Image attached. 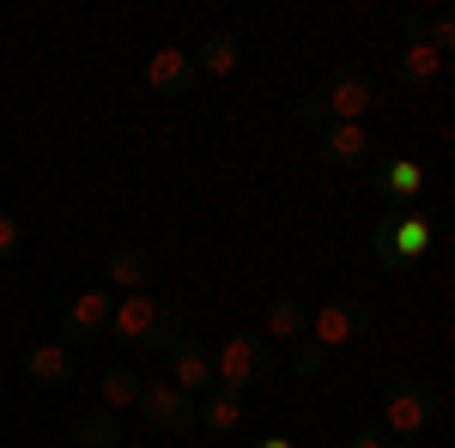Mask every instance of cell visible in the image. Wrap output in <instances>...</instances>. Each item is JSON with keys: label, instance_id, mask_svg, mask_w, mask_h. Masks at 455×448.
Segmentation results:
<instances>
[{"label": "cell", "instance_id": "cell-22", "mask_svg": "<svg viewBox=\"0 0 455 448\" xmlns=\"http://www.w3.org/2000/svg\"><path fill=\"white\" fill-rule=\"evenodd\" d=\"M322 364H328V351H322V345H310V340H298V358H291V370H298V376H315Z\"/></svg>", "mask_w": 455, "mask_h": 448}, {"label": "cell", "instance_id": "cell-12", "mask_svg": "<svg viewBox=\"0 0 455 448\" xmlns=\"http://www.w3.org/2000/svg\"><path fill=\"white\" fill-rule=\"evenodd\" d=\"M164 358H171V376H164V381H171V388H182L188 400L212 388V351H207V345H195V340H176L171 351H164Z\"/></svg>", "mask_w": 455, "mask_h": 448}, {"label": "cell", "instance_id": "cell-15", "mask_svg": "<svg viewBox=\"0 0 455 448\" xmlns=\"http://www.w3.org/2000/svg\"><path fill=\"white\" fill-rule=\"evenodd\" d=\"M188 55H195V73L231 79V73H237V61H243V43H237L231 31H212L207 43H201V49H188Z\"/></svg>", "mask_w": 455, "mask_h": 448}, {"label": "cell", "instance_id": "cell-2", "mask_svg": "<svg viewBox=\"0 0 455 448\" xmlns=\"http://www.w3.org/2000/svg\"><path fill=\"white\" fill-rule=\"evenodd\" d=\"M182 310L164 303V297H152V291H134V297H122L116 310H109V334L116 340H128L140 358H164L176 340H182Z\"/></svg>", "mask_w": 455, "mask_h": 448}, {"label": "cell", "instance_id": "cell-4", "mask_svg": "<svg viewBox=\"0 0 455 448\" xmlns=\"http://www.w3.org/2000/svg\"><path fill=\"white\" fill-rule=\"evenodd\" d=\"M274 370H280L274 340H261V334H231V340L219 345V358H212V388H231V394L267 388Z\"/></svg>", "mask_w": 455, "mask_h": 448}, {"label": "cell", "instance_id": "cell-16", "mask_svg": "<svg viewBox=\"0 0 455 448\" xmlns=\"http://www.w3.org/2000/svg\"><path fill=\"white\" fill-rule=\"evenodd\" d=\"M146 273H152V267H146V255L134 248V242H122V248H109V255H104L109 291H128V297H134V291H146Z\"/></svg>", "mask_w": 455, "mask_h": 448}, {"label": "cell", "instance_id": "cell-26", "mask_svg": "<svg viewBox=\"0 0 455 448\" xmlns=\"http://www.w3.org/2000/svg\"><path fill=\"white\" fill-rule=\"evenodd\" d=\"M395 448H419V443H395Z\"/></svg>", "mask_w": 455, "mask_h": 448}, {"label": "cell", "instance_id": "cell-7", "mask_svg": "<svg viewBox=\"0 0 455 448\" xmlns=\"http://www.w3.org/2000/svg\"><path fill=\"white\" fill-rule=\"evenodd\" d=\"M140 418L152 424V436H188L195 430V400L171 388V381H140Z\"/></svg>", "mask_w": 455, "mask_h": 448}, {"label": "cell", "instance_id": "cell-19", "mask_svg": "<svg viewBox=\"0 0 455 448\" xmlns=\"http://www.w3.org/2000/svg\"><path fill=\"white\" fill-rule=\"evenodd\" d=\"M122 443V424H116V413H79L73 418V448H116Z\"/></svg>", "mask_w": 455, "mask_h": 448}, {"label": "cell", "instance_id": "cell-24", "mask_svg": "<svg viewBox=\"0 0 455 448\" xmlns=\"http://www.w3.org/2000/svg\"><path fill=\"white\" fill-rule=\"evenodd\" d=\"M255 448H291V443H285V436H267V443H255Z\"/></svg>", "mask_w": 455, "mask_h": 448}, {"label": "cell", "instance_id": "cell-17", "mask_svg": "<svg viewBox=\"0 0 455 448\" xmlns=\"http://www.w3.org/2000/svg\"><path fill=\"white\" fill-rule=\"evenodd\" d=\"M140 381L146 376H134L128 364H109L104 376H98V400H104V413H128V406L140 400Z\"/></svg>", "mask_w": 455, "mask_h": 448}, {"label": "cell", "instance_id": "cell-5", "mask_svg": "<svg viewBox=\"0 0 455 448\" xmlns=\"http://www.w3.org/2000/svg\"><path fill=\"white\" fill-rule=\"evenodd\" d=\"M431 237H437V224L419 218V212H407V218H395V224H377L371 231V255L383 261L388 273H401V267H413L431 255Z\"/></svg>", "mask_w": 455, "mask_h": 448}, {"label": "cell", "instance_id": "cell-3", "mask_svg": "<svg viewBox=\"0 0 455 448\" xmlns=\"http://www.w3.org/2000/svg\"><path fill=\"white\" fill-rule=\"evenodd\" d=\"M443 418V394L431 388V381H419V376H395L383 388V430L388 443H419L425 430Z\"/></svg>", "mask_w": 455, "mask_h": 448}, {"label": "cell", "instance_id": "cell-23", "mask_svg": "<svg viewBox=\"0 0 455 448\" xmlns=\"http://www.w3.org/2000/svg\"><path fill=\"white\" fill-rule=\"evenodd\" d=\"M347 448H395V443H388V436L377 430V424H364V430H358V436H352Z\"/></svg>", "mask_w": 455, "mask_h": 448}, {"label": "cell", "instance_id": "cell-18", "mask_svg": "<svg viewBox=\"0 0 455 448\" xmlns=\"http://www.w3.org/2000/svg\"><path fill=\"white\" fill-rule=\"evenodd\" d=\"M304 321H310V310H304V297H274L267 303V340L280 345V340H304Z\"/></svg>", "mask_w": 455, "mask_h": 448}, {"label": "cell", "instance_id": "cell-10", "mask_svg": "<svg viewBox=\"0 0 455 448\" xmlns=\"http://www.w3.org/2000/svg\"><path fill=\"white\" fill-rule=\"evenodd\" d=\"M109 310H116V297L109 291H79L68 303V315H61V345H85L98 340V334H109Z\"/></svg>", "mask_w": 455, "mask_h": 448}, {"label": "cell", "instance_id": "cell-1", "mask_svg": "<svg viewBox=\"0 0 455 448\" xmlns=\"http://www.w3.org/2000/svg\"><path fill=\"white\" fill-rule=\"evenodd\" d=\"M377 104H383L377 73H371V67H340L322 91H310V98H298V104H291V122L322 134V128H334V122H364Z\"/></svg>", "mask_w": 455, "mask_h": 448}, {"label": "cell", "instance_id": "cell-14", "mask_svg": "<svg viewBox=\"0 0 455 448\" xmlns=\"http://www.w3.org/2000/svg\"><path fill=\"white\" fill-rule=\"evenodd\" d=\"M195 424H201L207 436H237V430H243V394H231V388H207L201 406H195Z\"/></svg>", "mask_w": 455, "mask_h": 448}, {"label": "cell", "instance_id": "cell-8", "mask_svg": "<svg viewBox=\"0 0 455 448\" xmlns=\"http://www.w3.org/2000/svg\"><path fill=\"white\" fill-rule=\"evenodd\" d=\"M195 85H201V73H195L188 49H152V61H146V91L152 98H188Z\"/></svg>", "mask_w": 455, "mask_h": 448}, {"label": "cell", "instance_id": "cell-9", "mask_svg": "<svg viewBox=\"0 0 455 448\" xmlns=\"http://www.w3.org/2000/svg\"><path fill=\"white\" fill-rule=\"evenodd\" d=\"M322 164L328 170H364L371 164V128L364 122H334V128H322Z\"/></svg>", "mask_w": 455, "mask_h": 448}, {"label": "cell", "instance_id": "cell-6", "mask_svg": "<svg viewBox=\"0 0 455 448\" xmlns=\"http://www.w3.org/2000/svg\"><path fill=\"white\" fill-rule=\"evenodd\" d=\"M304 334H310V345H322V351L358 345L364 334H371V310H364L358 297H328V303H315V310H310Z\"/></svg>", "mask_w": 455, "mask_h": 448}, {"label": "cell", "instance_id": "cell-11", "mask_svg": "<svg viewBox=\"0 0 455 448\" xmlns=\"http://www.w3.org/2000/svg\"><path fill=\"white\" fill-rule=\"evenodd\" d=\"M73 376H79L73 345L43 340V345H31V351H25V381H31V388H73Z\"/></svg>", "mask_w": 455, "mask_h": 448}, {"label": "cell", "instance_id": "cell-13", "mask_svg": "<svg viewBox=\"0 0 455 448\" xmlns=\"http://www.w3.org/2000/svg\"><path fill=\"white\" fill-rule=\"evenodd\" d=\"M437 79H443V55H437V49H425V43H407V49H401V67H395V91L425 98Z\"/></svg>", "mask_w": 455, "mask_h": 448}, {"label": "cell", "instance_id": "cell-25", "mask_svg": "<svg viewBox=\"0 0 455 448\" xmlns=\"http://www.w3.org/2000/svg\"><path fill=\"white\" fill-rule=\"evenodd\" d=\"M116 448H152V443H116Z\"/></svg>", "mask_w": 455, "mask_h": 448}, {"label": "cell", "instance_id": "cell-21", "mask_svg": "<svg viewBox=\"0 0 455 448\" xmlns=\"http://www.w3.org/2000/svg\"><path fill=\"white\" fill-rule=\"evenodd\" d=\"M25 248V218L19 212H0V261H12Z\"/></svg>", "mask_w": 455, "mask_h": 448}, {"label": "cell", "instance_id": "cell-20", "mask_svg": "<svg viewBox=\"0 0 455 448\" xmlns=\"http://www.w3.org/2000/svg\"><path fill=\"white\" fill-rule=\"evenodd\" d=\"M419 188H425V170L413 158H395L383 170V194H419Z\"/></svg>", "mask_w": 455, "mask_h": 448}]
</instances>
